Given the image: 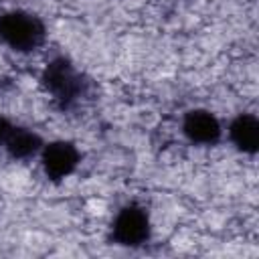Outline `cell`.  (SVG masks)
I'll return each mask as SVG.
<instances>
[{"instance_id":"cell-3","label":"cell","mask_w":259,"mask_h":259,"mask_svg":"<svg viewBox=\"0 0 259 259\" xmlns=\"http://www.w3.org/2000/svg\"><path fill=\"white\" fill-rule=\"evenodd\" d=\"M42 85L63 103L69 105L81 91V79L67 59H55L42 73Z\"/></svg>"},{"instance_id":"cell-7","label":"cell","mask_w":259,"mask_h":259,"mask_svg":"<svg viewBox=\"0 0 259 259\" xmlns=\"http://www.w3.org/2000/svg\"><path fill=\"white\" fill-rule=\"evenodd\" d=\"M4 144L12 158H28L42 146L40 138L24 127H10Z\"/></svg>"},{"instance_id":"cell-6","label":"cell","mask_w":259,"mask_h":259,"mask_svg":"<svg viewBox=\"0 0 259 259\" xmlns=\"http://www.w3.org/2000/svg\"><path fill=\"white\" fill-rule=\"evenodd\" d=\"M231 140L233 144L247 154H255L259 148V121L251 113L239 115L231 123Z\"/></svg>"},{"instance_id":"cell-5","label":"cell","mask_w":259,"mask_h":259,"mask_svg":"<svg viewBox=\"0 0 259 259\" xmlns=\"http://www.w3.org/2000/svg\"><path fill=\"white\" fill-rule=\"evenodd\" d=\"M184 136L194 144H214L221 138V123L219 119L204 109L188 111L182 123Z\"/></svg>"},{"instance_id":"cell-8","label":"cell","mask_w":259,"mask_h":259,"mask_svg":"<svg viewBox=\"0 0 259 259\" xmlns=\"http://www.w3.org/2000/svg\"><path fill=\"white\" fill-rule=\"evenodd\" d=\"M8 132H10V125H8V121L0 117V144H2L4 140H6V136H8Z\"/></svg>"},{"instance_id":"cell-1","label":"cell","mask_w":259,"mask_h":259,"mask_svg":"<svg viewBox=\"0 0 259 259\" xmlns=\"http://www.w3.org/2000/svg\"><path fill=\"white\" fill-rule=\"evenodd\" d=\"M0 38L14 51L26 53L45 40V24L28 12H6L0 16Z\"/></svg>"},{"instance_id":"cell-4","label":"cell","mask_w":259,"mask_h":259,"mask_svg":"<svg viewBox=\"0 0 259 259\" xmlns=\"http://www.w3.org/2000/svg\"><path fill=\"white\" fill-rule=\"evenodd\" d=\"M79 162V152L69 142H53L42 152V168L55 182L69 176Z\"/></svg>"},{"instance_id":"cell-2","label":"cell","mask_w":259,"mask_h":259,"mask_svg":"<svg viewBox=\"0 0 259 259\" xmlns=\"http://www.w3.org/2000/svg\"><path fill=\"white\" fill-rule=\"evenodd\" d=\"M148 237H150V221L146 210L140 208L138 204L123 206L113 221L111 239L125 247H138Z\"/></svg>"}]
</instances>
